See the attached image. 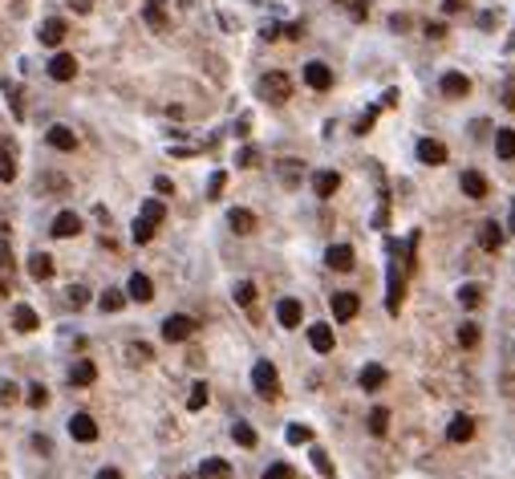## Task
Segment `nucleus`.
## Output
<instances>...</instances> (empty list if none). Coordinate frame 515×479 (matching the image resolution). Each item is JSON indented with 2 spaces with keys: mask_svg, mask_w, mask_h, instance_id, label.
Listing matches in <instances>:
<instances>
[{
  "mask_svg": "<svg viewBox=\"0 0 515 479\" xmlns=\"http://www.w3.org/2000/svg\"><path fill=\"white\" fill-rule=\"evenodd\" d=\"M252 386H256L260 398H276V394H280V374H276V366H272V361H256V366H252Z\"/></svg>",
  "mask_w": 515,
  "mask_h": 479,
  "instance_id": "1",
  "label": "nucleus"
},
{
  "mask_svg": "<svg viewBox=\"0 0 515 479\" xmlns=\"http://www.w3.org/2000/svg\"><path fill=\"white\" fill-rule=\"evenodd\" d=\"M260 94L268 97V102H288V97H292V77L280 73V70L264 73V77H260Z\"/></svg>",
  "mask_w": 515,
  "mask_h": 479,
  "instance_id": "2",
  "label": "nucleus"
},
{
  "mask_svg": "<svg viewBox=\"0 0 515 479\" xmlns=\"http://www.w3.org/2000/svg\"><path fill=\"white\" fill-rule=\"evenodd\" d=\"M191 333H195V321L183 317V313H175V317H166V321H163V337H166V341H187Z\"/></svg>",
  "mask_w": 515,
  "mask_h": 479,
  "instance_id": "3",
  "label": "nucleus"
},
{
  "mask_svg": "<svg viewBox=\"0 0 515 479\" xmlns=\"http://www.w3.org/2000/svg\"><path fill=\"white\" fill-rule=\"evenodd\" d=\"M49 77H53V81H73V77H77V57H73V53H57V57L49 61Z\"/></svg>",
  "mask_w": 515,
  "mask_h": 479,
  "instance_id": "4",
  "label": "nucleus"
},
{
  "mask_svg": "<svg viewBox=\"0 0 515 479\" xmlns=\"http://www.w3.org/2000/svg\"><path fill=\"white\" fill-rule=\"evenodd\" d=\"M357 309H361L357 292H333V317H337V321H353Z\"/></svg>",
  "mask_w": 515,
  "mask_h": 479,
  "instance_id": "5",
  "label": "nucleus"
},
{
  "mask_svg": "<svg viewBox=\"0 0 515 479\" xmlns=\"http://www.w3.org/2000/svg\"><path fill=\"white\" fill-rule=\"evenodd\" d=\"M70 434L77 439V443H94V439H97V423L81 410V414H73V418H70Z\"/></svg>",
  "mask_w": 515,
  "mask_h": 479,
  "instance_id": "6",
  "label": "nucleus"
},
{
  "mask_svg": "<svg viewBox=\"0 0 515 479\" xmlns=\"http://www.w3.org/2000/svg\"><path fill=\"white\" fill-rule=\"evenodd\" d=\"M301 317H305V309H301V301H292V297H284L280 305H276V321H280L284 329H296Z\"/></svg>",
  "mask_w": 515,
  "mask_h": 479,
  "instance_id": "7",
  "label": "nucleus"
},
{
  "mask_svg": "<svg viewBox=\"0 0 515 479\" xmlns=\"http://www.w3.org/2000/svg\"><path fill=\"white\" fill-rule=\"evenodd\" d=\"M418 159L426 163V167H443V163H446V146L438 143V139H422V143H418Z\"/></svg>",
  "mask_w": 515,
  "mask_h": 479,
  "instance_id": "8",
  "label": "nucleus"
},
{
  "mask_svg": "<svg viewBox=\"0 0 515 479\" xmlns=\"http://www.w3.org/2000/svg\"><path fill=\"white\" fill-rule=\"evenodd\" d=\"M353 260H357V256H353L349 244H333V248L325 252V264H328V268H337V272H349Z\"/></svg>",
  "mask_w": 515,
  "mask_h": 479,
  "instance_id": "9",
  "label": "nucleus"
},
{
  "mask_svg": "<svg viewBox=\"0 0 515 479\" xmlns=\"http://www.w3.org/2000/svg\"><path fill=\"white\" fill-rule=\"evenodd\" d=\"M305 81L312 86V90H328V86H333V70H328L325 61H308V65H305Z\"/></svg>",
  "mask_w": 515,
  "mask_h": 479,
  "instance_id": "10",
  "label": "nucleus"
},
{
  "mask_svg": "<svg viewBox=\"0 0 515 479\" xmlns=\"http://www.w3.org/2000/svg\"><path fill=\"white\" fill-rule=\"evenodd\" d=\"M228 228H232L235 236H248V232H256V216L248 207H232L228 212Z\"/></svg>",
  "mask_w": 515,
  "mask_h": 479,
  "instance_id": "11",
  "label": "nucleus"
},
{
  "mask_svg": "<svg viewBox=\"0 0 515 479\" xmlns=\"http://www.w3.org/2000/svg\"><path fill=\"white\" fill-rule=\"evenodd\" d=\"M470 434H475V418L454 414V418H450V427H446V439H450V443H467Z\"/></svg>",
  "mask_w": 515,
  "mask_h": 479,
  "instance_id": "12",
  "label": "nucleus"
},
{
  "mask_svg": "<svg viewBox=\"0 0 515 479\" xmlns=\"http://www.w3.org/2000/svg\"><path fill=\"white\" fill-rule=\"evenodd\" d=\"M459 187H463V195H467V199H483V195H487V179H483L479 171H463Z\"/></svg>",
  "mask_w": 515,
  "mask_h": 479,
  "instance_id": "13",
  "label": "nucleus"
},
{
  "mask_svg": "<svg viewBox=\"0 0 515 479\" xmlns=\"http://www.w3.org/2000/svg\"><path fill=\"white\" fill-rule=\"evenodd\" d=\"M386 378H390V374H386V366H377V361H370V366L357 374L361 390H381V386H386Z\"/></svg>",
  "mask_w": 515,
  "mask_h": 479,
  "instance_id": "14",
  "label": "nucleus"
},
{
  "mask_svg": "<svg viewBox=\"0 0 515 479\" xmlns=\"http://www.w3.org/2000/svg\"><path fill=\"white\" fill-rule=\"evenodd\" d=\"M53 236H61V240H70L81 232V216H73V212H61V216L53 219V228H49Z\"/></svg>",
  "mask_w": 515,
  "mask_h": 479,
  "instance_id": "15",
  "label": "nucleus"
},
{
  "mask_svg": "<svg viewBox=\"0 0 515 479\" xmlns=\"http://www.w3.org/2000/svg\"><path fill=\"white\" fill-rule=\"evenodd\" d=\"M443 94L446 97H467L470 94V77L467 73H443Z\"/></svg>",
  "mask_w": 515,
  "mask_h": 479,
  "instance_id": "16",
  "label": "nucleus"
},
{
  "mask_svg": "<svg viewBox=\"0 0 515 479\" xmlns=\"http://www.w3.org/2000/svg\"><path fill=\"white\" fill-rule=\"evenodd\" d=\"M337 187H341V175H337V171H317V175H312V191L321 195V199H328Z\"/></svg>",
  "mask_w": 515,
  "mask_h": 479,
  "instance_id": "17",
  "label": "nucleus"
},
{
  "mask_svg": "<svg viewBox=\"0 0 515 479\" xmlns=\"http://www.w3.org/2000/svg\"><path fill=\"white\" fill-rule=\"evenodd\" d=\"M53 268H57V264H53V256H49V252L29 256V276H33V281H49V276H53Z\"/></svg>",
  "mask_w": 515,
  "mask_h": 479,
  "instance_id": "18",
  "label": "nucleus"
},
{
  "mask_svg": "<svg viewBox=\"0 0 515 479\" xmlns=\"http://www.w3.org/2000/svg\"><path fill=\"white\" fill-rule=\"evenodd\" d=\"M199 479H232V463L228 459H203L199 463Z\"/></svg>",
  "mask_w": 515,
  "mask_h": 479,
  "instance_id": "19",
  "label": "nucleus"
},
{
  "mask_svg": "<svg viewBox=\"0 0 515 479\" xmlns=\"http://www.w3.org/2000/svg\"><path fill=\"white\" fill-rule=\"evenodd\" d=\"M37 37H41V45H61V41H65V21L49 17V21L41 24V33H37Z\"/></svg>",
  "mask_w": 515,
  "mask_h": 479,
  "instance_id": "20",
  "label": "nucleus"
},
{
  "mask_svg": "<svg viewBox=\"0 0 515 479\" xmlns=\"http://www.w3.org/2000/svg\"><path fill=\"white\" fill-rule=\"evenodd\" d=\"M495 155H499V159H507V163L515 159V130H512V126L495 130Z\"/></svg>",
  "mask_w": 515,
  "mask_h": 479,
  "instance_id": "21",
  "label": "nucleus"
},
{
  "mask_svg": "<svg viewBox=\"0 0 515 479\" xmlns=\"http://www.w3.org/2000/svg\"><path fill=\"white\" fill-rule=\"evenodd\" d=\"M97 378V366L90 358H81V361H73V370H70V382L73 386H90Z\"/></svg>",
  "mask_w": 515,
  "mask_h": 479,
  "instance_id": "22",
  "label": "nucleus"
},
{
  "mask_svg": "<svg viewBox=\"0 0 515 479\" xmlns=\"http://www.w3.org/2000/svg\"><path fill=\"white\" fill-rule=\"evenodd\" d=\"M45 139H49V146H53V150H73V146H77V134H73L70 126H53Z\"/></svg>",
  "mask_w": 515,
  "mask_h": 479,
  "instance_id": "23",
  "label": "nucleus"
},
{
  "mask_svg": "<svg viewBox=\"0 0 515 479\" xmlns=\"http://www.w3.org/2000/svg\"><path fill=\"white\" fill-rule=\"evenodd\" d=\"M41 321H37V309H29V305H17L13 309V329H21V333H33Z\"/></svg>",
  "mask_w": 515,
  "mask_h": 479,
  "instance_id": "24",
  "label": "nucleus"
},
{
  "mask_svg": "<svg viewBox=\"0 0 515 479\" xmlns=\"http://www.w3.org/2000/svg\"><path fill=\"white\" fill-rule=\"evenodd\" d=\"M308 345H312L317 354H328V350H333V329H328V325H308Z\"/></svg>",
  "mask_w": 515,
  "mask_h": 479,
  "instance_id": "25",
  "label": "nucleus"
},
{
  "mask_svg": "<svg viewBox=\"0 0 515 479\" xmlns=\"http://www.w3.org/2000/svg\"><path fill=\"white\" fill-rule=\"evenodd\" d=\"M126 292H130L134 301H150V297H154V285H150V276H146V272H134V276H130V285H126Z\"/></svg>",
  "mask_w": 515,
  "mask_h": 479,
  "instance_id": "26",
  "label": "nucleus"
},
{
  "mask_svg": "<svg viewBox=\"0 0 515 479\" xmlns=\"http://www.w3.org/2000/svg\"><path fill=\"white\" fill-rule=\"evenodd\" d=\"M479 244H483L487 252H495V248L503 244V232H499V223H495V219H487V223L479 228Z\"/></svg>",
  "mask_w": 515,
  "mask_h": 479,
  "instance_id": "27",
  "label": "nucleus"
},
{
  "mask_svg": "<svg viewBox=\"0 0 515 479\" xmlns=\"http://www.w3.org/2000/svg\"><path fill=\"white\" fill-rule=\"evenodd\" d=\"M142 17H146V24H150V29H159V33H163V29H166V13H163V0H146V8H142Z\"/></svg>",
  "mask_w": 515,
  "mask_h": 479,
  "instance_id": "28",
  "label": "nucleus"
},
{
  "mask_svg": "<svg viewBox=\"0 0 515 479\" xmlns=\"http://www.w3.org/2000/svg\"><path fill=\"white\" fill-rule=\"evenodd\" d=\"M97 305H102V313H118L126 305V292H122V288H106V292L97 297Z\"/></svg>",
  "mask_w": 515,
  "mask_h": 479,
  "instance_id": "29",
  "label": "nucleus"
},
{
  "mask_svg": "<svg viewBox=\"0 0 515 479\" xmlns=\"http://www.w3.org/2000/svg\"><path fill=\"white\" fill-rule=\"evenodd\" d=\"M398 305H402V276H398V268H390V292H386V309L398 313Z\"/></svg>",
  "mask_w": 515,
  "mask_h": 479,
  "instance_id": "30",
  "label": "nucleus"
},
{
  "mask_svg": "<svg viewBox=\"0 0 515 479\" xmlns=\"http://www.w3.org/2000/svg\"><path fill=\"white\" fill-rule=\"evenodd\" d=\"M386 431H390V410L374 407L370 410V434H386Z\"/></svg>",
  "mask_w": 515,
  "mask_h": 479,
  "instance_id": "31",
  "label": "nucleus"
},
{
  "mask_svg": "<svg viewBox=\"0 0 515 479\" xmlns=\"http://www.w3.org/2000/svg\"><path fill=\"white\" fill-rule=\"evenodd\" d=\"M142 219L159 228V223H163V219H166V207H163V203H159V199H146V203H142Z\"/></svg>",
  "mask_w": 515,
  "mask_h": 479,
  "instance_id": "32",
  "label": "nucleus"
},
{
  "mask_svg": "<svg viewBox=\"0 0 515 479\" xmlns=\"http://www.w3.org/2000/svg\"><path fill=\"white\" fill-rule=\"evenodd\" d=\"M459 345H463V350H475V345H479V325H475V321H463V325H459Z\"/></svg>",
  "mask_w": 515,
  "mask_h": 479,
  "instance_id": "33",
  "label": "nucleus"
},
{
  "mask_svg": "<svg viewBox=\"0 0 515 479\" xmlns=\"http://www.w3.org/2000/svg\"><path fill=\"white\" fill-rule=\"evenodd\" d=\"M65 305H70V309H86V305H90V292L81 285H70L65 288Z\"/></svg>",
  "mask_w": 515,
  "mask_h": 479,
  "instance_id": "34",
  "label": "nucleus"
},
{
  "mask_svg": "<svg viewBox=\"0 0 515 479\" xmlns=\"http://www.w3.org/2000/svg\"><path fill=\"white\" fill-rule=\"evenodd\" d=\"M232 297H235V305H244V309H248V305L256 301V285H252V281H239Z\"/></svg>",
  "mask_w": 515,
  "mask_h": 479,
  "instance_id": "35",
  "label": "nucleus"
},
{
  "mask_svg": "<svg viewBox=\"0 0 515 479\" xmlns=\"http://www.w3.org/2000/svg\"><path fill=\"white\" fill-rule=\"evenodd\" d=\"M232 439L239 443V447H256V431H252L248 423H235V427H232Z\"/></svg>",
  "mask_w": 515,
  "mask_h": 479,
  "instance_id": "36",
  "label": "nucleus"
},
{
  "mask_svg": "<svg viewBox=\"0 0 515 479\" xmlns=\"http://www.w3.org/2000/svg\"><path fill=\"white\" fill-rule=\"evenodd\" d=\"M203 407H207V386L195 382L191 386V398H187V410H203Z\"/></svg>",
  "mask_w": 515,
  "mask_h": 479,
  "instance_id": "37",
  "label": "nucleus"
},
{
  "mask_svg": "<svg viewBox=\"0 0 515 479\" xmlns=\"http://www.w3.org/2000/svg\"><path fill=\"white\" fill-rule=\"evenodd\" d=\"M459 301H463L467 309H475V305L483 301V288H479V285H463V288H459Z\"/></svg>",
  "mask_w": 515,
  "mask_h": 479,
  "instance_id": "38",
  "label": "nucleus"
},
{
  "mask_svg": "<svg viewBox=\"0 0 515 479\" xmlns=\"http://www.w3.org/2000/svg\"><path fill=\"white\" fill-rule=\"evenodd\" d=\"M312 467H317V471H321L325 479H333V459H328L321 447H312Z\"/></svg>",
  "mask_w": 515,
  "mask_h": 479,
  "instance_id": "39",
  "label": "nucleus"
},
{
  "mask_svg": "<svg viewBox=\"0 0 515 479\" xmlns=\"http://www.w3.org/2000/svg\"><path fill=\"white\" fill-rule=\"evenodd\" d=\"M154 240V223H146V219H134V244H150Z\"/></svg>",
  "mask_w": 515,
  "mask_h": 479,
  "instance_id": "40",
  "label": "nucleus"
},
{
  "mask_svg": "<svg viewBox=\"0 0 515 479\" xmlns=\"http://www.w3.org/2000/svg\"><path fill=\"white\" fill-rule=\"evenodd\" d=\"M13 179H17V159L0 155V183H13Z\"/></svg>",
  "mask_w": 515,
  "mask_h": 479,
  "instance_id": "41",
  "label": "nucleus"
},
{
  "mask_svg": "<svg viewBox=\"0 0 515 479\" xmlns=\"http://www.w3.org/2000/svg\"><path fill=\"white\" fill-rule=\"evenodd\" d=\"M45 402H49V390L41 382H33L29 386V407H45Z\"/></svg>",
  "mask_w": 515,
  "mask_h": 479,
  "instance_id": "42",
  "label": "nucleus"
},
{
  "mask_svg": "<svg viewBox=\"0 0 515 479\" xmlns=\"http://www.w3.org/2000/svg\"><path fill=\"white\" fill-rule=\"evenodd\" d=\"M223 187H228V175H223V171H215V175L207 179V195H211V199H219Z\"/></svg>",
  "mask_w": 515,
  "mask_h": 479,
  "instance_id": "43",
  "label": "nucleus"
},
{
  "mask_svg": "<svg viewBox=\"0 0 515 479\" xmlns=\"http://www.w3.org/2000/svg\"><path fill=\"white\" fill-rule=\"evenodd\" d=\"M308 439H312L308 427H301V423H296V427H288V443H292V447H301V443H308Z\"/></svg>",
  "mask_w": 515,
  "mask_h": 479,
  "instance_id": "44",
  "label": "nucleus"
},
{
  "mask_svg": "<svg viewBox=\"0 0 515 479\" xmlns=\"http://www.w3.org/2000/svg\"><path fill=\"white\" fill-rule=\"evenodd\" d=\"M280 179H284V183H288V187H296V179H301V167H296V163L288 159V163H284V167H280Z\"/></svg>",
  "mask_w": 515,
  "mask_h": 479,
  "instance_id": "45",
  "label": "nucleus"
},
{
  "mask_svg": "<svg viewBox=\"0 0 515 479\" xmlns=\"http://www.w3.org/2000/svg\"><path fill=\"white\" fill-rule=\"evenodd\" d=\"M17 398H21V394H17V386H13V382H0V407H13Z\"/></svg>",
  "mask_w": 515,
  "mask_h": 479,
  "instance_id": "46",
  "label": "nucleus"
},
{
  "mask_svg": "<svg viewBox=\"0 0 515 479\" xmlns=\"http://www.w3.org/2000/svg\"><path fill=\"white\" fill-rule=\"evenodd\" d=\"M264 479H292V467H288V463H272V467L264 471Z\"/></svg>",
  "mask_w": 515,
  "mask_h": 479,
  "instance_id": "47",
  "label": "nucleus"
},
{
  "mask_svg": "<svg viewBox=\"0 0 515 479\" xmlns=\"http://www.w3.org/2000/svg\"><path fill=\"white\" fill-rule=\"evenodd\" d=\"M374 118H377V106H374V110H365V114L357 118V134H365V130L374 126Z\"/></svg>",
  "mask_w": 515,
  "mask_h": 479,
  "instance_id": "48",
  "label": "nucleus"
},
{
  "mask_svg": "<svg viewBox=\"0 0 515 479\" xmlns=\"http://www.w3.org/2000/svg\"><path fill=\"white\" fill-rule=\"evenodd\" d=\"M130 354H134L138 361H150V358H154V354H150V345H142V341H134V345H130Z\"/></svg>",
  "mask_w": 515,
  "mask_h": 479,
  "instance_id": "49",
  "label": "nucleus"
},
{
  "mask_svg": "<svg viewBox=\"0 0 515 479\" xmlns=\"http://www.w3.org/2000/svg\"><path fill=\"white\" fill-rule=\"evenodd\" d=\"M349 4H353V17H357V21L370 17V4H365V0H349Z\"/></svg>",
  "mask_w": 515,
  "mask_h": 479,
  "instance_id": "50",
  "label": "nucleus"
},
{
  "mask_svg": "<svg viewBox=\"0 0 515 479\" xmlns=\"http://www.w3.org/2000/svg\"><path fill=\"white\" fill-rule=\"evenodd\" d=\"M154 191H159V195H171V191H175V183H171L166 175H159V179H154Z\"/></svg>",
  "mask_w": 515,
  "mask_h": 479,
  "instance_id": "51",
  "label": "nucleus"
},
{
  "mask_svg": "<svg viewBox=\"0 0 515 479\" xmlns=\"http://www.w3.org/2000/svg\"><path fill=\"white\" fill-rule=\"evenodd\" d=\"M426 37H434V41H438V37H446V24H443V21L426 24Z\"/></svg>",
  "mask_w": 515,
  "mask_h": 479,
  "instance_id": "52",
  "label": "nucleus"
},
{
  "mask_svg": "<svg viewBox=\"0 0 515 479\" xmlns=\"http://www.w3.org/2000/svg\"><path fill=\"white\" fill-rule=\"evenodd\" d=\"M239 167H256V150H252V146L239 150Z\"/></svg>",
  "mask_w": 515,
  "mask_h": 479,
  "instance_id": "53",
  "label": "nucleus"
},
{
  "mask_svg": "<svg viewBox=\"0 0 515 479\" xmlns=\"http://www.w3.org/2000/svg\"><path fill=\"white\" fill-rule=\"evenodd\" d=\"M33 447H37L41 455H49V451H53V447H49V439H45V434H37V439H33Z\"/></svg>",
  "mask_w": 515,
  "mask_h": 479,
  "instance_id": "54",
  "label": "nucleus"
},
{
  "mask_svg": "<svg viewBox=\"0 0 515 479\" xmlns=\"http://www.w3.org/2000/svg\"><path fill=\"white\" fill-rule=\"evenodd\" d=\"M97 479H122V471H114V467H102V471H97Z\"/></svg>",
  "mask_w": 515,
  "mask_h": 479,
  "instance_id": "55",
  "label": "nucleus"
},
{
  "mask_svg": "<svg viewBox=\"0 0 515 479\" xmlns=\"http://www.w3.org/2000/svg\"><path fill=\"white\" fill-rule=\"evenodd\" d=\"M463 4H467V0H443V8H446V13H459Z\"/></svg>",
  "mask_w": 515,
  "mask_h": 479,
  "instance_id": "56",
  "label": "nucleus"
},
{
  "mask_svg": "<svg viewBox=\"0 0 515 479\" xmlns=\"http://www.w3.org/2000/svg\"><path fill=\"white\" fill-rule=\"evenodd\" d=\"M0 264H13L8 260V244H4V240H0Z\"/></svg>",
  "mask_w": 515,
  "mask_h": 479,
  "instance_id": "57",
  "label": "nucleus"
},
{
  "mask_svg": "<svg viewBox=\"0 0 515 479\" xmlns=\"http://www.w3.org/2000/svg\"><path fill=\"white\" fill-rule=\"evenodd\" d=\"M0 155H13V143H8V139H0Z\"/></svg>",
  "mask_w": 515,
  "mask_h": 479,
  "instance_id": "58",
  "label": "nucleus"
},
{
  "mask_svg": "<svg viewBox=\"0 0 515 479\" xmlns=\"http://www.w3.org/2000/svg\"><path fill=\"white\" fill-rule=\"evenodd\" d=\"M337 4H349V0H337Z\"/></svg>",
  "mask_w": 515,
  "mask_h": 479,
  "instance_id": "59",
  "label": "nucleus"
},
{
  "mask_svg": "<svg viewBox=\"0 0 515 479\" xmlns=\"http://www.w3.org/2000/svg\"><path fill=\"white\" fill-rule=\"evenodd\" d=\"M0 297H4V285H0Z\"/></svg>",
  "mask_w": 515,
  "mask_h": 479,
  "instance_id": "60",
  "label": "nucleus"
}]
</instances>
